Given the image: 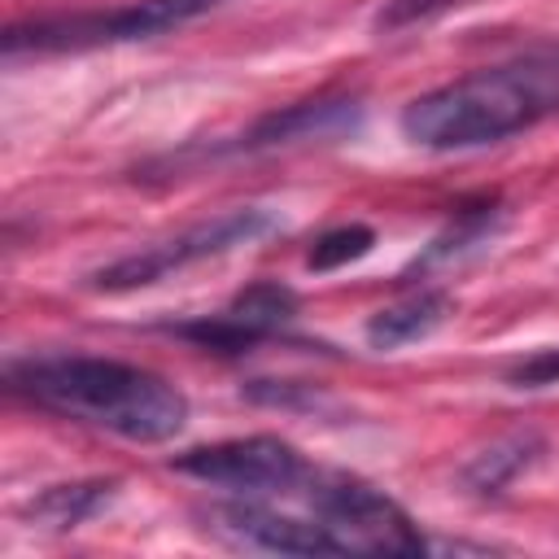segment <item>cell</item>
<instances>
[{
	"label": "cell",
	"mask_w": 559,
	"mask_h": 559,
	"mask_svg": "<svg viewBox=\"0 0 559 559\" xmlns=\"http://www.w3.org/2000/svg\"><path fill=\"white\" fill-rule=\"evenodd\" d=\"M472 0H384L371 17V31L376 35H402V31H415L424 22H437L454 9H463Z\"/></svg>",
	"instance_id": "cell-15"
},
{
	"label": "cell",
	"mask_w": 559,
	"mask_h": 559,
	"mask_svg": "<svg viewBox=\"0 0 559 559\" xmlns=\"http://www.w3.org/2000/svg\"><path fill=\"white\" fill-rule=\"evenodd\" d=\"M118 493V480L114 476H92V480H61V485H48L39 489L22 515L44 528V533H70L79 524H87L92 515H100Z\"/></svg>",
	"instance_id": "cell-10"
},
{
	"label": "cell",
	"mask_w": 559,
	"mask_h": 559,
	"mask_svg": "<svg viewBox=\"0 0 559 559\" xmlns=\"http://www.w3.org/2000/svg\"><path fill=\"white\" fill-rule=\"evenodd\" d=\"M4 384L13 397L44 406L52 415L105 428L122 441L162 445L183 432L188 397L166 376L96 354H35L4 362Z\"/></svg>",
	"instance_id": "cell-1"
},
{
	"label": "cell",
	"mask_w": 559,
	"mask_h": 559,
	"mask_svg": "<svg viewBox=\"0 0 559 559\" xmlns=\"http://www.w3.org/2000/svg\"><path fill=\"white\" fill-rule=\"evenodd\" d=\"M550 114H559V44H537L415 96L397 114V127L419 148L467 153L502 144Z\"/></svg>",
	"instance_id": "cell-2"
},
{
	"label": "cell",
	"mask_w": 559,
	"mask_h": 559,
	"mask_svg": "<svg viewBox=\"0 0 559 559\" xmlns=\"http://www.w3.org/2000/svg\"><path fill=\"white\" fill-rule=\"evenodd\" d=\"M284 218L266 205H240V210H227L218 218H205L179 236H166L148 249H135L127 258H114L105 266H96L87 275V288L96 293H131V288H148L183 266H197V262H210V258H223L240 245H258L266 240L271 231H280Z\"/></svg>",
	"instance_id": "cell-4"
},
{
	"label": "cell",
	"mask_w": 559,
	"mask_h": 559,
	"mask_svg": "<svg viewBox=\"0 0 559 559\" xmlns=\"http://www.w3.org/2000/svg\"><path fill=\"white\" fill-rule=\"evenodd\" d=\"M502 380H507L511 389H550V384H559V345L520 358L515 367H507Z\"/></svg>",
	"instance_id": "cell-16"
},
{
	"label": "cell",
	"mask_w": 559,
	"mask_h": 559,
	"mask_svg": "<svg viewBox=\"0 0 559 559\" xmlns=\"http://www.w3.org/2000/svg\"><path fill=\"white\" fill-rule=\"evenodd\" d=\"M371 249H376V231H371L367 223H341V227H328V231L310 245L306 266H310L314 275H323V271H341V266L367 258Z\"/></svg>",
	"instance_id": "cell-14"
},
{
	"label": "cell",
	"mask_w": 559,
	"mask_h": 559,
	"mask_svg": "<svg viewBox=\"0 0 559 559\" xmlns=\"http://www.w3.org/2000/svg\"><path fill=\"white\" fill-rule=\"evenodd\" d=\"M179 476H192L210 489L245 493V498H271V493H297L310 485V463L297 445L284 437H236V441H214V445H192L170 459Z\"/></svg>",
	"instance_id": "cell-6"
},
{
	"label": "cell",
	"mask_w": 559,
	"mask_h": 559,
	"mask_svg": "<svg viewBox=\"0 0 559 559\" xmlns=\"http://www.w3.org/2000/svg\"><path fill=\"white\" fill-rule=\"evenodd\" d=\"M358 131H362L358 96H310V100L262 114L240 135L210 144L205 157H253V153H280V148H306V144H336Z\"/></svg>",
	"instance_id": "cell-7"
},
{
	"label": "cell",
	"mask_w": 559,
	"mask_h": 559,
	"mask_svg": "<svg viewBox=\"0 0 559 559\" xmlns=\"http://www.w3.org/2000/svg\"><path fill=\"white\" fill-rule=\"evenodd\" d=\"M223 0H131L105 13H70V17H39V22H13L4 31V57H35V52H87V48H114L135 39H157L166 31L188 26L192 17L218 9Z\"/></svg>",
	"instance_id": "cell-3"
},
{
	"label": "cell",
	"mask_w": 559,
	"mask_h": 559,
	"mask_svg": "<svg viewBox=\"0 0 559 559\" xmlns=\"http://www.w3.org/2000/svg\"><path fill=\"white\" fill-rule=\"evenodd\" d=\"M310 515L336 537L341 555H424L428 542L415 520L371 480L345 472H314L306 485Z\"/></svg>",
	"instance_id": "cell-5"
},
{
	"label": "cell",
	"mask_w": 559,
	"mask_h": 559,
	"mask_svg": "<svg viewBox=\"0 0 559 559\" xmlns=\"http://www.w3.org/2000/svg\"><path fill=\"white\" fill-rule=\"evenodd\" d=\"M454 310V297L445 288H419L393 306H380L367 323H362V336L371 349H402V345H415L424 336H432Z\"/></svg>",
	"instance_id": "cell-9"
},
{
	"label": "cell",
	"mask_w": 559,
	"mask_h": 559,
	"mask_svg": "<svg viewBox=\"0 0 559 559\" xmlns=\"http://www.w3.org/2000/svg\"><path fill=\"white\" fill-rule=\"evenodd\" d=\"M245 397L258 402V406H280V411H310L319 406V397L301 384H280V380H253L245 384Z\"/></svg>",
	"instance_id": "cell-17"
},
{
	"label": "cell",
	"mask_w": 559,
	"mask_h": 559,
	"mask_svg": "<svg viewBox=\"0 0 559 559\" xmlns=\"http://www.w3.org/2000/svg\"><path fill=\"white\" fill-rule=\"evenodd\" d=\"M498 223H502V214L493 210V205H485V210H472V214H463L450 231H441L428 249H424V258H415V271H428V266H437V262H450V258H463V253H472V249H480L493 231H498Z\"/></svg>",
	"instance_id": "cell-13"
},
{
	"label": "cell",
	"mask_w": 559,
	"mask_h": 559,
	"mask_svg": "<svg viewBox=\"0 0 559 559\" xmlns=\"http://www.w3.org/2000/svg\"><path fill=\"white\" fill-rule=\"evenodd\" d=\"M223 314H227L231 323H240V328L262 345L266 336L284 332V328L297 319V293H293L288 284H280V280H258V284L240 288V293L223 306Z\"/></svg>",
	"instance_id": "cell-12"
},
{
	"label": "cell",
	"mask_w": 559,
	"mask_h": 559,
	"mask_svg": "<svg viewBox=\"0 0 559 559\" xmlns=\"http://www.w3.org/2000/svg\"><path fill=\"white\" fill-rule=\"evenodd\" d=\"M205 528L231 546L245 550H271V555H341L336 537L319 520H297L280 515L262 502H223L201 511Z\"/></svg>",
	"instance_id": "cell-8"
},
{
	"label": "cell",
	"mask_w": 559,
	"mask_h": 559,
	"mask_svg": "<svg viewBox=\"0 0 559 559\" xmlns=\"http://www.w3.org/2000/svg\"><path fill=\"white\" fill-rule=\"evenodd\" d=\"M546 454V441L537 432H511V437H498L489 441L485 450H476L463 467H459V485L476 498H498L511 480H520L533 463H542Z\"/></svg>",
	"instance_id": "cell-11"
}]
</instances>
